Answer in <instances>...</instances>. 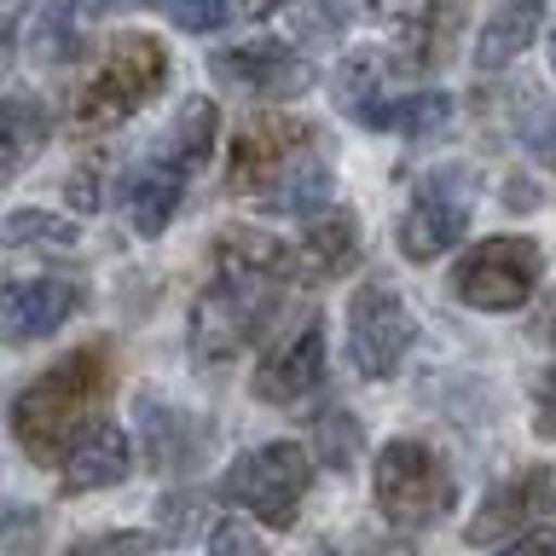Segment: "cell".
Returning a JSON list of instances; mask_svg holds the SVG:
<instances>
[{"label": "cell", "instance_id": "cell-25", "mask_svg": "<svg viewBox=\"0 0 556 556\" xmlns=\"http://www.w3.org/2000/svg\"><path fill=\"white\" fill-rule=\"evenodd\" d=\"M163 17L186 35H215L226 17H232V0H156Z\"/></svg>", "mask_w": 556, "mask_h": 556}, {"label": "cell", "instance_id": "cell-24", "mask_svg": "<svg viewBox=\"0 0 556 556\" xmlns=\"http://www.w3.org/2000/svg\"><path fill=\"white\" fill-rule=\"evenodd\" d=\"M47 545V516L35 504H7L0 510V556H41Z\"/></svg>", "mask_w": 556, "mask_h": 556}, {"label": "cell", "instance_id": "cell-19", "mask_svg": "<svg viewBox=\"0 0 556 556\" xmlns=\"http://www.w3.org/2000/svg\"><path fill=\"white\" fill-rule=\"evenodd\" d=\"M198 446H203V429L191 434V424L180 412H168L163 400H139V452H146V469H180Z\"/></svg>", "mask_w": 556, "mask_h": 556}, {"label": "cell", "instance_id": "cell-17", "mask_svg": "<svg viewBox=\"0 0 556 556\" xmlns=\"http://www.w3.org/2000/svg\"><path fill=\"white\" fill-rule=\"evenodd\" d=\"M539 17H545V0H498L493 17H486L481 35H476V64L504 70L510 59H521L539 35Z\"/></svg>", "mask_w": 556, "mask_h": 556}, {"label": "cell", "instance_id": "cell-4", "mask_svg": "<svg viewBox=\"0 0 556 556\" xmlns=\"http://www.w3.org/2000/svg\"><path fill=\"white\" fill-rule=\"evenodd\" d=\"M163 81H168V47L156 35H116L93 64V76L81 81L70 116H76V128H116L146 99L163 93Z\"/></svg>", "mask_w": 556, "mask_h": 556}, {"label": "cell", "instance_id": "cell-1", "mask_svg": "<svg viewBox=\"0 0 556 556\" xmlns=\"http://www.w3.org/2000/svg\"><path fill=\"white\" fill-rule=\"evenodd\" d=\"M285 278H290V250L261 232H226L215 243V278L203 285L191 307V354L198 365H226L250 348L267 319L285 307Z\"/></svg>", "mask_w": 556, "mask_h": 556}, {"label": "cell", "instance_id": "cell-16", "mask_svg": "<svg viewBox=\"0 0 556 556\" xmlns=\"http://www.w3.org/2000/svg\"><path fill=\"white\" fill-rule=\"evenodd\" d=\"M180 203H186V174L156 163V156L128 180V226L139 238H163L168 220L180 215Z\"/></svg>", "mask_w": 556, "mask_h": 556}, {"label": "cell", "instance_id": "cell-27", "mask_svg": "<svg viewBox=\"0 0 556 556\" xmlns=\"http://www.w3.org/2000/svg\"><path fill=\"white\" fill-rule=\"evenodd\" d=\"M354 417L348 412H330L325 424H319V446H325V464L330 469H348V452H354Z\"/></svg>", "mask_w": 556, "mask_h": 556}, {"label": "cell", "instance_id": "cell-26", "mask_svg": "<svg viewBox=\"0 0 556 556\" xmlns=\"http://www.w3.org/2000/svg\"><path fill=\"white\" fill-rule=\"evenodd\" d=\"M208 556H261L250 521H238V516L215 521V528H208Z\"/></svg>", "mask_w": 556, "mask_h": 556}, {"label": "cell", "instance_id": "cell-9", "mask_svg": "<svg viewBox=\"0 0 556 556\" xmlns=\"http://www.w3.org/2000/svg\"><path fill=\"white\" fill-rule=\"evenodd\" d=\"M469 215H476V191H469V168H434L424 174L417 198L400 215V255L406 261H434L446 255L452 243H464Z\"/></svg>", "mask_w": 556, "mask_h": 556}, {"label": "cell", "instance_id": "cell-21", "mask_svg": "<svg viewBox=\"0 0 556 556\" xmlns=\"http://www.w3.org/2000/svg\"><path fill=\"white\" fill-rule=\"evenodd\" d=\"M452 116V99L441 93V87H424V93H400V99H382L371 116H365V128H400L412 139H424L434 128H446Z\"/></svg>", "mask_w": 556, "mask_h": 556}, {"label": "cell", "instance_id": "cell-32", "mask_svg": "<svg viewBox=\"0 0 556 556\" xmlns=\"http://www.w3.org/2000/svg\"><path fill=\"white\" fill-rule=\"evenodd\" d=\"M498 556H556V528H539L528 539H516V545H504Z\"/></svg>", "mask_w": 556, "mask_h": 556}, {"label": "cell", "instance_id": "cell-31", "mask_svg": "<svg viewBox=\"0 0 556 556\" xmlns=\"http://www.w3.org/2000/svg\"><path fill=\"white\" fill-rule=\"evenodd\" d=\"M24 12H29V0H0V64L12 59V47H17V24H24Z\"/></svg>", "mask_w": 556, "mask_h": 556}, {"label": "cell", "instance_id": "cell-37", "mask_svg": "<svg viewBox=\"0 0 556 556\" xmlns=\"http://www.w3.org/2000/svg\"><path fill=\"white\" fill-rule=\"evenodd\" d=\"M551 76H556V35H551Z\"/></svg>", "mask_w": 556, "mask_h": 556}, {"label": "cell", "instance_id": "cell-7", "mask_svg": "<svg viewBox=\"0 0 556 556\" xmlns=\"http://www.w3.org/2000/svg\"><path fill=\"white\" fill-rule=\"evenodd\" d=\"M313 486V458L302 441H267V446H250L243 458L226 469V498L238 510L261 516L267 528H290L295 510H302Z\"/></svg>", "mask_w": 556, "mask_h": 556}, {"label": "cell", "instance_id": "cell-30", "mask_svg": "<svg viewBox=\"0 0 556 556\" xmlns=\"http://www.w3.org/2000/svg\"><path fill=\"white\" fill-rule=\"evenodd\" d=\"M533 434L539 441H556V365L533 382Z\"/></svg>", "mask_w": 556, "mask_h": 556}, {"label": "cell", "instance_id": "cell-36", "mask_svg": "<svg viewBox=\"0 0 556 556\" xmlns=\"http://www.w3.org/2000/svg\"><path fill=\"white\" fill-rule=\"evenodd\" d=\"M238 7L250 12V17H267V12H278V7H285V0H238Z\"/></svg>", "mask_w": 556, "mask_h": 556}, {"label": "cell", "instance_id": "cell-22", "mask_svg": "<svg viewBox=\"0 0 556 556\" xmlns=\"http://www.w3.org/2000/svg\"><path fill=\"white\" fill-rule=\"evenodd\" d=\"M382 76H389V59H377V52H354V59L337 70V104L354 122H365L382 99H389V93H382Z\"/></svg>", "mask_w": 556, "mask_h": 556}, {"label": "cell", "instance_id": "cell-14", "mask_svg": "<svg viewBox=\"0 0 556 556\" xmlns=\"http://www.w3.org/2000/svg\"><path fill=\"white\" fill-rule=\"evenodd\" d=\"M354 261H359V226H354L348 208H325V215H313L302 243H290V278H307V285L342 278Z\"/></svg>", "mask_w": 556, "mask_h": 556}, {"label": "cell", "instance_id": "cell-3", "mask_svg": "<svg viewBox=\"0 0 556 556\" xmlns=\"http://www.w3.org/2000/svg\"><path fill=\"white\" fill-rule=\"evenodd\" d=\"M371 493L394 528H434L458 504V476H452L441 446L417 441V434H394L371 458Z\"/></svg>", "mask_w": 556, "mask_h": 556}, {"label": "cell", "instance_id": "cell-35", "mask_svg": "<svg viewBox=\"0 0 556 556\" xmlns=\"http://www.w3.org/2000/svg\"><path fill=\"white\" fill-rule=\"evenodd\" d=\"M539 337H545V342L556 348V302H551L545 313H539Z\"/></svg>", "mask_w": 556, "mask_h": 556}, {"label": "cell", "instance_id": "cell-28", "mask_svg": "<svg viewBox=\"0 0 556 556\" xmlns=\"http://www.w3.org/2000/svg\"><path fill=\"white\" fill-rule=\"evenodd\" d=\"M198 510H203V493H168L163 498V533L186 539L191 528H198Z\"/></svg>", "mask_w": 556, "mask_h": 556}, {"label": "cell", "instance_id": "cell-8", "mask_svg": "<svg viewBox=\"0 0 556 556\" xmlns=\"http://www.w3.org/2000/svg\"><path fill=\"white\" fill-rule=\"evenodd\" d=\"M412 342H417L412 307L394 295L389 278H365V285L348 295V359H354L365 377L382 382L406 365Z\"/></svg>", "mask_w": 556, "mask_h": 556}, {"label": "cell", "instance_id": "cell-23", "mask_svg": "<svg viewBox=\"0 0 556 556\" xmlns=\"http://www.w3.org/2000/svg\"><path fill=\"white\" fill-rule=\"evenodd\" d=\"M0 243L7 250H70L76 226L64 215H47V208H17V215L0 220Z\"/></svg>", "mask_w": 556, "mask_h": 556}, {"label": "cell", "instance_id": "cell-12", "mask_svg": "<svg viewBox=\"0 0 556 556\" xmlns=\"http://www.w3.org/2000/svg\"><path fill=\"white\" fill-rule=\"evenodd\" d=\"M325 359H330L325 325H319V319H302L267 359H261L255 400H267V406H295L302 394H313V389L325 382Z\"/></svg>", "mask_w": 556, "mask_h": 556}, {"label": "cell", "instance_id": "cell-20", "mask_svg": "<svg viewBox=\"0 0 556 556\" xmlns=\"http://www.w3.org/2000/svg\"><path fill=\"white\" fill-rule=\"evenodd\" d=\"M215 139H220V116H215V104L208 99H191L180 116H174V128L163 134V146H156V163H168V168H203L208 163V151H215Z\"/></svg>", "mask_w": 556, "mask_h": 556}, {"label": "cell", "instance_id": "cell-11", "mask_svg": "<svg viewBox=\"0 0 556 556\" xmlns=\"http://www.w3.org/2000/svg\"><path fill=\"white\" fill-rule=\"evenodd\" d=\"M220 87H232V93H261V99H290V93H307L313 87V70L295 47L285 41H243V47H226L208 59Z\"/></svg>", "mask_w": 556, "mask_h": 556}, {"label": "cell", "instance_id": "cell-13", "mask_svg": "<svg viewBox=\"0 0 556 556\" xmlns=\"http://www.w3.org/2000/svg\"><path fill=\"white\" fill-rule=\"evenodd\" d=\"M81 307L76 278H17L0 290V342H41Z\"/></svg>", "mask_w": 556, "mask_h": 556}, {"label": "cell", "instance_id": "cell-18", "mask_svg": "<svg viewBox=\"0 0 556 556\" xmlns=\"http://www.w3.org/2000/svg\"><path fill=\"white\" fill-rule=\"evenodd\" d=\"M47 146V104L17 93V99H0V180L24 174Z\"/></svg>", "mask_w": 556, "mask_h": 556}, {"label": "cell", "instance_id": "cell-2", "mask_svg": "<svg viewBox=\"0 0 556 556\" xmlns=\"http://www.w3.org/2000/svg\"><path fill=\"white\" fill-rule=\"evenodd\" d=\"M111 394V348L87 342L52 359L35 382H24L12 400V434L35 464H64L70 446L93 429V412Z\"/></svg>", "mask_w": 556, "mask_h": 556}, {"label": "cell", "instance_id": "cell-10", "mask_svg": "<svg viewBox=\"0 0 556 556\" xmlns=\"http://www.w3.org/2000/svg\"><path fill=\"white\" fill-rule=\"evenodd\" d=\"M556 510V464H521L510 481H498L469 516L464 539L469 545H510V533L533 528L539 516Z\"/></svg>", "mask_w": 556, "mask_h": 556}, {"label": "cell", "instance_id": "cell-29", "mask_svg": "<svg viewBox=\"0 0 556 556\" xmlns=\"http://www.w3.org/2000/svg\"><path fill=\"white\" fill-rule=\"evenodd\" d=\"M81 556H156L151 533H99L93 545H81Z\"/></svg>", "mask_w": 556, "mask_h": 556}, {"label": "cell", "instance_id": "cell-6", "mask_svg": "<svg viewBox=\"0 0 556 556\" xmlns=\"http://www.w3.org/2000/svg\"><path fill=\"white\" fill-rule=\"evenodd\" d=\"M313 122L302 116H255L232 134V156H226V180L243 198L267 203L273 191H285L302 168H313Z\"/></svg>", "mask_w": 556, "mask_h": 556}, {"label": "cell", "instance_id": "cell-5", "mask_svg": "<svg viewBox=\"0 0 556 556\" xmlns=\"http://www.w3.org/2000/svg\"><path fill=\"white\" fill-rule=\"evenodd\" d=\"M539 278H545V250L533 238H486L452 267V295L476 313H516L533 302Z\"/></svg>", "mask_w": 556, "mask_h": 556}, {"label": "cell", "instance_id": "cell-33", "mask_svg": "<svg viewBox=\"0 0 556 556\" xmlns=\"http://www.w3.org/2000/svg\"><path fill=\"white\" fill-rule=\"evenodd\" d=\"M70 203H76V208H99L104 203V191H99V174H70Z\"/></svg>", "mask_w": 556, "mask_h": 556}, {"label": "cell", "instance_id": "cell-15", "mask_svg": "<svg viewBox=\"0 0 556 556\" xmlns=\"http://www.w3.org/2000/svg\"><path fill=\"white\" fill-rule=\"evenodd\" d=\"M128 469H134L128 434H122L116 424H93L76 446H70V458H64V486H70V493H99V486L128 481Z\"/></svg>", "mask_w": 556, "mask_h": 556}, {"label": "cell", "instance_id": "cell-34", "mask_svg": "<svg viewBox=\"0 0 556 556\" xmlns=\"http://www.w3.org/2000/svg\"><path fill=\"white\" fill-rule=\"evenodd\" d=\"M325 556H342V551H325ZM348 556H412V545H400V539H377V545H359Z\"/></svg>", "mask_w": 556, "mask_h": 556}]
</instances>
